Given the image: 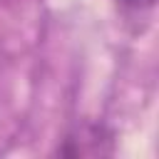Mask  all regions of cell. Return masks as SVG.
<instances>
[{"instance_id":"1","label":"cell","mask_w":159,"mask_h":159,"mask_svg":"<svg viewBox=\"0 0 159 159\" xmlns=\"http://www.w3.org/2000/svg\"><path fill=\"white\" fill-rule=\"evenodd\" d=\"M122 2H127V5H132V7H142V5H152L154 0H122Z\"/></svg>"}]
</instances>
